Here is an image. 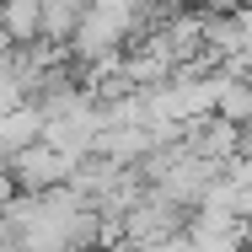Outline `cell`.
I'll return each mask as SVG.
<instances>
[{
    "label": "cell",
    "mask_w": 252,
    "mask_h": 252,
    "mask_svg": "<svg viewBox=\"0 0 252 252\" xmlns=\"http://www.w3.org/2000/svg\"><path fill=\"white\" fill-rule=\"evenodd\" d=\"M140 22V0H92L81 11V27H75V49L81 54H113Z\"/></svg>",
    "instance_id": "cell-1"
},
{
    "label": "cell",
    "mask_w": 252,
    "mask_h": 252,
    "mask_svg": "<svg viewBox=\"0 0 252 252\" xmlns=\"http://www.w3.org/2000/svg\"><path fill=\"white\" fill-rule=\"evenodd\" d=\"M70 166H75V156L59 151V145H49V140H38L32 151L16 156V183H27V188H49V183H59V177H70Z\"/></svg>",
    "instance_id": "cell-2"
},
{
    "label": "cell",
    "mask_w": 252,
    "mask_h": 252,
    "mask_svg": "<svg viewBox=\"0 0 252 252\" xmlns=\"http://www.w3.org/2000/svg\"><path fill=\"white\" fill-rule=\"evenodd\" d=\"M247 247V225L236 215H204L188 231V252H242Z\"/></svg>",
    "instance_id": "cell-3"
},
{
    "label": "cell",
    "mask_w": 252,
    "mask_h": 252,
    "mask_svg": "<svg viewBox=\"0 0 252 252\" xmlns=\"http://www.w3.org/2000/svg\"><path fill=\"white\" fill-rule=\"evenodd\" d=\"M43 134H49V113H38V107H11L0 118V151L11 156V161L22 151H32Z\"/></svg>",
    "instance_id": "cell-4"
},
{
    "label": "cell",
    "mask_w": 252,
    "mask_h": 252,
    "mask_svg": "<svg viewBox=\"0 0 252 252\" xmlns=\"http://www.w3.org/2000/svg\"><path fill=\"white\" fill-rule=\"evenodd\" d=\"M0 32L16 38V43L38 38L43 32V5L38 0H0Z\"/></svg>",
    "instance_id": "cell-5"
},
{
    "label": "cell",
    "mask_w": 252,
    "mask_h": 252,
    "mask_svg": "<svg viewBox=\"0 0 252 252\" xmlns=\"http://www.w3.org/2000/svg\"><path fill=\"white\" fill-rule=\"evenodd\" d=\"M215 113H220L231 129L252 124V81H220V102H215Z\"/></svg>",
    "instance_id": "cell-6"
},
{
    "label": "cell",
    "mask_w": 252,
    "mask_h": 252,
    "mask_svg": "<svg viewBox=\"0 0 252 252\" xmlns=\"http://www.w3.org/2000/svg\"><path fill=\"white\" fill-rule=\"evenodd\" d=\"M38 5H43V32L49 38H75L86 0H38Z\"/></svg>",
    "instance_id": "cell-7"
},
{
    "label": "cell",
    "mask_w": 252,
    "mask_h": 252,
    "mask_svg": "<svg viewBox=\"0 0 252 252\" xmlns=\"http://www.w3.org/2000/svg\"><path fill=\"white\" fill-rule=\"evenodd\" d=\"M225 38H231L236 49H247V54H252V11H236V27H231Z\"/></svg>",
    "instance_id": "cell-8"
},
{
    "label": "cell",
    "mask_w": 252,
    "mask_h": 252,
    "mask_svg": "<svg viewBox=\"0 0 252 252\" xmlns=\"http://www.w3.org/2000/svg\"><path fill=\"white\" fill-rule=\"evenodd\" d=\"M0 247H5V225H0Z\"/></svg>",
    "instance_id": "cell-9"
}]
</instances>
